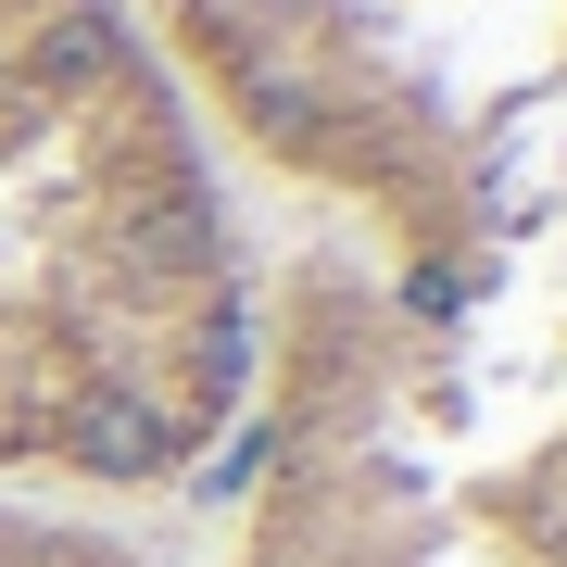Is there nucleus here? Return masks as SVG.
Segmentation results:
<instances>
[{
  "mask_svg": "<svg viewBox=\"0 0 567 567\" xmlns=\"http://www.w3.org/2000/svg\"><path fill=\"white\" fill-rule=\"evenodd\" d=\"M252 265L140 0H0V466L215 492L252 416Z\"/></svg>",
  "mask_w": 567,
  "mask_h": 567,
  "instance_id": "f03ea898",
  "label": "nucleus"
},
{
  "mask_svg": "<svg viewBox=\"0 0 567 567\" xmlns=\"http://www.w3.org/2000/svg\"><path fill=\"white\" fill-rule=\"evenodd\" d=\"M252 265L227 567H567V0H140Z\"/></svg>",
  "mask_w": 567,
  "mask_h": 567,
  "instance_id": "f257e3e1",
  "label": "nucleus"
}]
</instances>
